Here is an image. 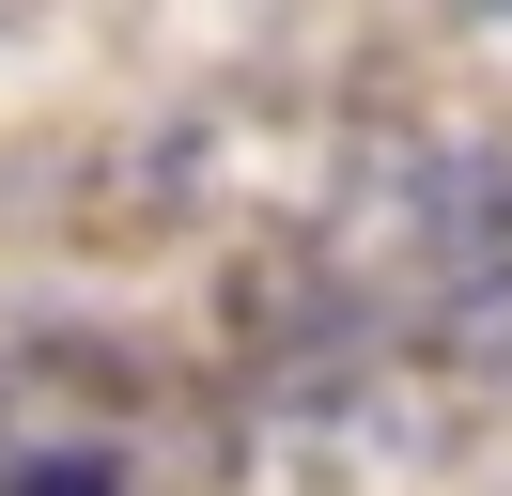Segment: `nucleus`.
<instances>
[{
    "label": "nucleus",
    "mask_w": 512,
    "mask_h": 496,
    "mask_svg": "<svg viewBox=\"0 0 512 496\" xmlns=\"http://www.w3.org/2000/svg\"><path fill=\"white\" fill-rule=\"evenodd\" d=\"M16 496H125L94 450H47V465H16Z\"/></svg>",
    "instance_id": "nucleus-1"
}]
</instances>
